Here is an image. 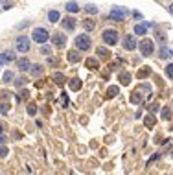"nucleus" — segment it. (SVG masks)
<instances>
[{"instance_id": "obj_31", "label": "nucleus", "mask_w": 173, "mask_h": 175, "mask_svg": "<svg viewBox=\"0 0 173 175\" xmlns=\"http://www.w3.org/2000/svg\"><path fill=\"white\" fill-rule=\"evenodd\" d=\"M98 54H100V57H109V52L105 48H98Z\"/></svg>"}, {"instance_id": "obj_26", "label": "nucleus", "mask_w": 173, "mask_h": 175, "mask_svg": "<svg viewBox=\"0 0 173 175\" xmlns=\"http://www.w3.org/2000/svg\"><path fill=\"white\" fill-rule=\"evenodd\" d=\"M41 72H43L41 65H33V68H31V76H41Z\"/></svg>"}, {"instance_id": "obj_11", "label": "nucleus", "mask_w": 173, "mask_h": 175, "mask_svg": "<svg viewBox=\"0 0 173 175\" xmlns=\"http://www.w3.org/2000/svg\"><path fill=\"white\" fill-rule=\"evenodd\" d=\"M151 74V68L149 66H144V68H140L136 72V76H138V79H144V78H147V76Z\"/></svg>"}, {"instance_id": "obj_32", "label": "nucleus", "mask_w": 173, "mask_h": 175, "mask_svg": "<svg viewBox=\"0 0 173 175\" xmlns=\"http://www.w3.org/2000/svg\"><path fill=\"white\" fill-rule=\"evenodd\" d=\"M15 85H17V87H24V85H26V79H24V78H19V79L15 81Z\"/></svg>"}, {"instance_id": "obj_21", "label": "nucleus", "mask_w": 173, "mask_h": 175, "mask_svg": "<svg viewBox=\"0 0 173 175\" xmlns=\"http://www.w3.org/2000/svg\"><path fill=\"white\" fill-rule=\"evenodd\" d=\"M70 89L72 90H79L81 89V81L79 79H70Z\"/></svg>"}, {"instance_id": "obj_24", "label": "nucleus", "mask_w": 173, "mask_h": 175, "mask_svg": "<svg viewBox=\"0 0 173 175\" xmlns=\"http://www.w3.org/2000/svg\"><path fill=\"white\" fill-rule=\"evenodd\" d=\"M131 101H133V103H138V101H142V94H140V90H138V92H135L133 96H131Z\"/></svg>"}, {"instance_id": "obj_4", "label": "nucleus", "mask_w": 173, "mask_h": 175, "mask_svg": "<svg viewBox=\"0 0 173 175\" xmlns=\"http://www.w3.org/2000/svg\"><path fill=\"white\" fill-rule=\"evenodd\" d=\"M153 50H155V44H153V41H151V39H144L142 43H140V52H142V55H151V54H153Z\"/></svg>"}, {"instance_id": "obj_5", "label": "nucleus", "mask_w": 173, "mask_h": 175, "mask_svg": "<svg viewBox=\"0 0 173 175\" xmlns=\"http://www.w3.org/2000/svg\"><path fill=\"white\" fill-rule=\"evenodd\" d=\"M109 17L112 19V20H123V19L127 17V9L125 8H114V9H110Z\"/></svg>"}, {"instance_id": "obj_34", "label": "nucleus", "mask_w": 173, "mask_h": 175, "mask_svg": "<svg viewBox=\"0 0 173 175\" xmlns=\"http://www.w3.org/2000/svg\"><path fill=\"white\" fill-rule=\"evenodd\" d=\"M8 111H9V105L2 103V114H8Z\"/></svg>"}, {"instance_id": "obj_22", "label": "nucleus", "mask_w": 173, "mask_h": 175, "mask_svg": "<svg viewBox=\"0 0 173 175\" xmlns=\"http://www.w3.org/2000/svg\"><path fill=\"white\" fill-rule=\"evenodd\" d=\"M53 79H55V83H57V85H63V83H65V76L63 74H53Z\"/></svg>"}, {"instance_id": "obj_7", "label": "nucleus", "mask_w": 173, "mask_h": 175, "mask_svg": "<svg viewBox=\"0 0 173 175\" xmlns=\"http://www.w3.org/2000/svg\"><path fill=\"white\" fill-rule=\"evenodd\" d=\"M123 48H125V50H135L136 48V39L133 37V35H127L125 39H123Z\"/></svg>"}, {"instance_id": "obj_30", "label": "nucleus", "mask_w": 173, "mask_h": 175, "mask_svg": "<svg viewBox=\"0 0 173 175\" xmlns=\"http://www.w3.org/2000/svg\"><path fill=\"white\" fill-rule=\"evenodd\" d=\"M166 74H168L169 78H173V63H169V65L166 66Z\"/></svg>"}, {"instance_id": "obj_29", "label": "nucleus", "mask_w": 173, "mask_h": 175, "mask_svg": "<svg viewBox=\"0 0 173 175\" xmlns=\"http://www.w3.org/2000/svg\"><path fill=\"white\" fill-rule=\"evenodd\" d=\"M2 79L6 81V83H8V81H11L13 79V74L9 72V70H8V72H4V76H2Z\"/></svg>"}, {"instance_id": "obj_15", "label": "nucleus", "mask_w": 173, "mask_h": 175, "mask_svg": "<svg viewBox=\"0 0 173 175\" xmlns=\"http://www.w3.org/2000/svg\"><path fill=\"white\" fill-rule=\"evenodd\" d=\"M19 68L22 70V72L30 70V61H28V59H20V61H19Z\"/></svg>"}, {"instance_id": "obj_39", "label": "nucleus", "mask_w": 173, "mask_h": 175, "mask_svg": "<svg viewBox=\"0 0 173 175\" xmlns=\"http://www.w3.org/2000/svg\"><path fill=\"white\" fill-rule=\"evenodd\" d=\"M6 155H8V149H6V146L2 144V157H6Z\"/></svg>"}, {"instance_id": "obj_35", "label": "nucleus", "mask_w": 173, "mask_h": 175, "mask_svg": "<svg viewBox=\"0 0 173 175\" xmlns=\"http://www.w3.org/2000/svg\"><path fill=\"white\" fill-rule=\"evenodd\" d=\"M2 8H4V9L9 8V0H2Z\"/></svg>"}, {"instance_id": "obj_12", "label": "nucleus", "mask_w": 173, "mask_h": 175, "mask_svg": "<svg viewBox=\"0 0 173 175\" xmlns=\"http://www.w3.org/2000/svg\"><path fill=\"white\" fill-rule=\"evenodd\" d=\"M147 28H149V24H146V26H144V24H136V26H135V33H136V35H146Z\"/></svg>"}, {"instance_id": "obj_40", "label": "nucleus", "mask_w": 173, "mask_h": 175, "mask_svg": "<svg viewBox=\"0 0 173 175\" xmlns=\"http://www.w3.org/2000/svg\"><path fill=\"white\" fill-rule=\"evenodd\" d=\"M169 11H171V13H173V4H169Z\"/></svg>"}, {"instance_id": "obj_23", "label": "nucleus", "mask_w": 173, "mask_h": 175, "mask_svg": "<svg viewBox=\"0 0 173 175\" xmlns=\"http://www.w3.org/2000/svg\"><path fill=\"white\" fill-rule=\"evenodd\" d=\"M162 118H164V120H169V118H171V109L169 107H164L162 109Z\"/></svg>"}, {"instance_id": "obj_27", "label": "nucleus", "mask_w": 173, "mask_h": 175, "mask_svg": "<svg viewBox=\"0 0 173 175\" xmlns=\"http://www.w3.org/2000/svg\"><path fill=\"white\" fill-rule=\"evenodd\" d=\"M35 113H37V105H35V103H30V105H28V114L33 116Z\"/></svg>"}, {"instance_id": "obj_25", "label": "nucleus", "mask_w": 173, "mask_h": 175, "mask_svg": "<svg viewBox=\"0 0 173 175\" xmlns=\"http://www.w3.org/2000/svg\"><path fill=\"white\" fill-rule=\"evenodd\" d=\"M85 9H87V13H90V15H94V13H98V8H96L94 4H88V6H85Z\"/></svg>"}, {"instance_id": "obj_36", "label": "nucleus", "mask_w": 173, "mask_h": 175, "mask_svg": "<svg viewBox=\"0 0 173 175\" xmlns=\"http://www.w3.org/2000/svg\"><path fill=\"white\" fill-rule=\"evenodd\" d=\"M157 109H158V103H153V105H151V107H149V111H151V113H155Z\"/></svg>"}, {"instance_id": "obj_16", "label": "nucleus", "mask_w": 173, "mask_h": 175, "mask_svg": "<svg viewBox=\"0 0 173 175\" xmlns=\"http://www.w3.org/2000/svg\"><path fill=\"white\" fill-rule=\"evenodd\" d=\"M66 11H70V13H78V11H79V6L75 4V2H68V4H66Z\"/></svg>"}, {"instance_id": "obj_20", "label": "nucleus", "mask_w": 173, "mask_h": 175, "mask_svg": "<svg viewBox=\"0 0 173 175\" xmlns=\"http://www.w3.org/2000/svg\"><path fill=\"white\" fill-rule=\"evenodd\" d=\"M48 20H50V22H57V20H59V13L57 11H50V13H48Z\"/></svg>"}, {"instance_id": "obj_6", "label": "nucleus", "mask_w": 173, "mask_h": 175, "mask_svg": "<svg viewBox=\"0 0 173 175\" xmlns=\"http://www.w3.org/2000/svg\"><path fill=\"white\" fill-rule=\"evenodd\" d=\"M15 46H17L19 52H28V50H30V41H28L26 37H19Z\"/></svg>"}, {"instance_id": "obj_19", "label": "nucleus", "mask_w": 173, "mask_h": 175, "mask_svg": "<svg viewBox=\"0 0 173 175\" xmlns=\"http://www.w3.org/2000/svg\"><path fill=\"white\" fill-rule=\"evenodd\" d=\"M155 116L153 114H149V116H146V118H144V124H146L147 125V127H153V125H155Z\"/></svg>"}, {"instance_id": "obj_3", "label": "nucleus", "mask_w": 173, "mask_h": 175, "mask_svg": "<svg viewBox=\"0 0 173 175\" xmlns=\"http://www.w3.org/2000/svg\"><path fill=\"white\" fill-rule=\"evenodd\" d=\"M31 37H33V41H35V43H46L48 41V37H50V35H48V31L46 30H43V28H35V30H33V33H31Z\"/></svg>"}, {"instance_id": "obj_2", "label": "nucleus", "mask_w": 173, "mask_h": 175, "mask_svg": "<svg viewBox=\"0 0 173 175\" xmlns=\"http://www.w3.org/2000/svg\"><path fill=\"white\" fill-rule=\"evenodd\" d=\"M75 46H78L79 50H83V52L90 50V46H92V43H90V37H88V35H79V37L75 39Z\"/></svg>"}, {"instance_id": "obj_38", "label": "nucleus", "mask_w": 173, "mask_h": 175, "mask_svg": "<svg viewBox=\"0 0 173 175\" xmlns=\"http://www.w3.org/2000/svg\"><path fill=\"white\" fill-rule=\"evenodd\" d=\"M166 55H168V52H166V48H162V50H160V57L164 59V57H166Z\"/></svg>"}, {"instance_id": "obj_8", "label": "nucleus", "mask_w": 173, "mask_h": 175, "mask_svg": "<svg viewBox=\"0 0 173 175\" xmlns=\"http://www.w3.org/2000/svg\"><path fill=\"white\" fill-rule=\"evenodd\" d=\"M52 43H53L55 46H59V48H61V46H65V44H66V37H65L63 33H55L53 37H52Z\"/></svg>"}, {"instance_id": "obj_14", "label": "nucleus", "mask_w": 173, "mask_h": 175, "mask_svg": "<svg viewBox=\"0 0 173 175\" xmlns=\"http://www.w3.org/2000/svg\"><path fill=\"white\" fill-rule=\"evenodd\" d=\"M85 65H87V68H90V70H94V68H98V61H96L94 57H88V59L85 61Z\"/></svg>"}, {"instance_id": "obj_33", "label": "nucleus", "mask_w": 173, "mask_h": 175, "mask_svg": "<svg viewBox=\"0 0 173 175\" xmlns=\"http://www.w3.org/2000/svg\"><path fill=\"white\" fill-rule=\"evenodd\" d=\"M63 96V107H68V96L66 94H61Z\"/></svg>"}, {"instance_id": "obj_17", "label": "nucleus", "mask_w": 173, "mask_h": 175, "mask_svg": "<svg viewBox=\"0 0 173 175\" xmlns=\"http://www.w3.org/2000/svg\"><path fill=\"white\" fill-rule=\"evenodd\" d=\"M118 92H120V89H118V87H114V85H112V87H109V89H107V98H114Z\"/></svg>"}, {"instance_id": "obj_9", "label": "nucleus", "mask_w": 173, "mask_h": 175, "mask_svg": "<svg viewBox=\"0 0 173 175\" xmlns=\"http://www.w3.org/2000/svg\"><path fill=\"white\" fill-rule=\"evenodd\" d=\"M61 24H63V28H65L66 31H72L74 28H75V19H72V17H65Z\"/></svg>"}, {"instance_id": "obj_10", "label": "nucleus", "mask_w": 173, "mask_h": 175, "mask_svg": "<svg viewBox=\"0 0 173 175\" xmlns=\"http://www.w3.org/2000/svg\"><path fill=\"white\" fill-rule=\"evenodd\" d=\"M66 57H68V61H70V63H78V61L81 59V54H79L78 50H72V52H68Z\"/></svg>"}, {"instance_id": "obj_13", "label": "nucleus", "mask_w": 173, "mask_h": 175, "mask_svg": "<svg viewBox=\"0 0 173 175\" xmlns=\"http://www.w3.org/2000/svg\"><path fill=\"white\" fill-rule=\"evenodd\" d=\"M120 83H122V85H129V83H131V74L129 72H122L120 74Z\"/></svg>"}, {"instance_id": "obj_1", "label": "nucleus", "mask_w": 173, "mask_h": 175, "mask_svg": "<svg viewBox=\"0 0 173 175\" xmlns=\"http://www.w3.org/2000/svg\"><path fill=\"white\" fill-rule=\"evenodd\" d=\"M101 39H103V43L105 44H116L118 43V33H116V30H105L101 35Z\"/></svg>"}, {"instance_id": "obj_37", "label": "nucleus", "mask_w": 173, "mask_h": 175, "mask_svg": "<svg viewBox=\"0 0 173 175\" xmlns=\"http://www.w3.org/2000/svg\"><path fill=\"white\" fill-rule=\"evenodd\" d=\"M41 52H43V54H44V55H48V54H50V52H52V50H50V48H48V46H44V48H43V50H41Z\"/></svg>"}, {"instance_id": "obj_18", "label": "nucleus", "mask_w": 173, "mask_h": 175, "mask_svg": "<svg viewBox=\"0 0 173 175\" xmlns=\"http://www.w3.org/2000/svg\"><path fill=\"white\" fill-rule=\"evenodd\" d=\"M83 28H85L87 31H90V30H94V28H96V24L92 22L90 19H87V20H83Z\"/></svg>"}, {"instance_id": "obj_28", "label": "nucleus", "mask_w": 173, "mask_h": 175, "mask_svg": "<svg viewBox=\"0 0 173 175\" xmlns=\"http://www.w3.org/2000/svg\"><path fill=\"white\" fill-rule=\"evenodd\" d=\"M11 59H13V54H8V52L2 54V65H6V61H11Z\"/></svg>"}]
</instances>
